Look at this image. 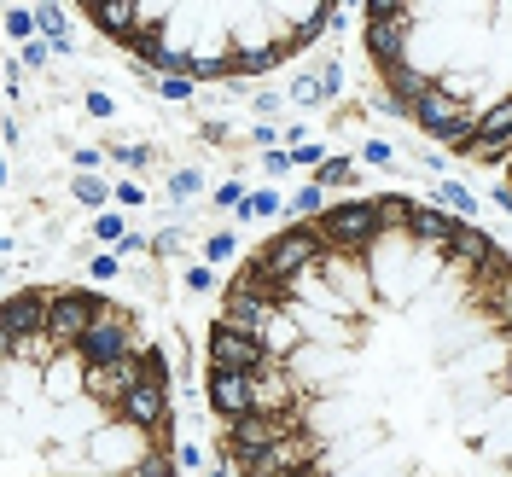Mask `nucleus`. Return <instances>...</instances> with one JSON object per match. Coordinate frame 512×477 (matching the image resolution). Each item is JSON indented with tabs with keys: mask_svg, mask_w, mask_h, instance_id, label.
Masks as SVG:
<instances>
[{
	"mask_svg": "<svg viewBox=\"0 0 512 477\" xmlns=\"http://www.w3.org/2000/svg\"><path fill=\"white\" fill-rule=\"evenodd\" d=\"M76 198L99 204V198H105V181H94V175H76Z\"/></svg>",
	"mask_w": 512,
	"mask_h": 477,
	"instance_id": "obj_29",
	"label": "nucleus"
},
{
	"mask_svg": "<svg viewBox=\"0 0 512 477\" xmlns=\"http://www.w3.org/2000/svg\"><path fill=\"white\" fill-rule=\"evenodd\" d=\"M384 82H390V105H396V111H419L425 99L437 94V82H431V76H419L414 64H396V70H384Z\"/></svg>",
	"mask_w": 512,
	"mask_h": 477,
	"instance_id": "obj_14",
	"label": "nucleus"
},
{
	"mask_svg": "<svg viewBox=\"0 0 512 477\" xmlns=\"http://www.w3.org/2000/svg\"><path fill=\"white\" fill-rule=\"evenodd\" d=\"M94 24L105 35L128 41V47H134V35L146 30V24H140V6H128V0H105V6H94Z\"/></svg>",
	"mask_w": 512,
	"mask_h": 477,
	"instance_id": "obj_16",
	"label": "nucleus"
},
{
	"mask_svg": "<svg viewBox=\"0 0 512 477\" xmlns=\"http://www.w3.org/2000/svg\"><path fill=\"white\" fill-rule=\"evenodd\" d=\"M163 94H169V99H187L192 82H187V76H169V82H163Z\"/></svg>",
	"mask_w": 512,
	"mask_h": 477,
	"instance_id": "obj_34",
	"label": "nucleus"
},
{
	"mask_svg": "<svg viewBox=\"0 0 512 477\" xmlns=\"http://www.w3.org/2000/svg\"><path fill=\"white\" fill-rule=\"evenodd\" d=\"M117 414L128 419V425H152V431H163L169 425V402H163V379H146L134 384L123 402H117Z\"/></svg>",
	"mask_w": 512,
	"mask_h": 477,
	"instance_id": "obj_11",
	"label": "nucleus"
},
{
	"mask_svg": "<svg viewBox=\"0 0 512 477\" xmlns=\"http://www.w3.org/2000/svg\"><path fill=\"white\" fill-rule=\"evenodd\" d=\"M6 30L30 41V30H35V12H30V6H12V12H6Z\"/></svg>",
	"mask_w": 512,
	"mask_h": 477,
	"instance_id": "obj_23",
	"label": "nucleus"
},
{
	"mask_svg": "<svg viewBox=\"0 0 512 477\" xmlns=\"http://www.w3.org/2000/svg\"><path fill=\"white\" fill-rule=\"evenodd\" d=\"M460 152H466V158H478V163H501L512 152V134H472Z\"/></svg>",
	"mask_w": 512,
	"mask_h": 477,
	"instance_id": "obj_18",
	"label": "nucleus"
},
{
	"mask_svg": "<svg viewBox=\"0 0 512 477\" xmlns=\"http://www.w3.org/2000/svg\"><path fill=\"white\" fill-rule=\"evenodd\" d=\"M320 239L332 245V251H361V245H373L384 233V216H379V204H332L326 216H320Z\"/></svg>",
	"mask_w": 512,
	"mask_h": 477,
	"instance_id": "obj_2",
	"label": "nucleus"
},
{
	"mask_svg": "<svg viewBox=\"0 0 512 477\" xmlns=\"http://www.w3.org/2000/svg\"><path fill=\"white\" fill-rule=\"evenodd\" d=\"M414 117H419L425 128H431L437 140H448V146H466V140L478 134V111H466V105H460V99H448L443 88H437V94L425 99V105H419Z\"/></svg>",
	"mask_w": 512,
	"mask_h": 477,
	"instance_id": "obj_8",
	"label": "nucleus"
},
{
	"mask_svg": "<svg viewBox=\"0 0 512 477\" xmlns=\"http://www.w3.org/2000/svg\"><path fill=\"white\" fill-rule=\"evenodd\" d=\"M35 18H41V30L53 35V41H64V6H41Z\"/></svg>",
	"mask_w": 512,
	"mask_h": 477,
	"instance_id": "obj_24",
	"label": "nucleus"
},
{
	"mask_svg": "<svg viewBox=\"0 0 512 477\" xmlns=\"http://www.w3.org/2000/svg\"><path fill=\"white\" fill-rule=\"evenodd\" d=\"M128 350H140V338L128 332V320H123V315H105L94 332L76 344V361H82V367H105V361H123Z\"/></svg>",
	"mask_w": 512,
	"mask_h": 477,
	"instance_id": "obj_9",
	"label": "nucleus"
},
{
	"mask_svg": "<svg viewBox=\"0 0 512 477\" xmlns=\"http://www.w3.org/2000/svg\"><path fill=\"white\" fill-rule=\"evenodd\" d=\"M320 88H326V94H338V88H344V70H338V64H326V70H320Z\"/></svg>",
	"mask_w": 512,
	"mask_h": 477,
	"instance_id": "obj_32",
	"label": "nucleus"
},
{
	"mask_svg": "<svg viewBox=\"0 0 512 477\" xmlns=\"http://www.w3.org/2000/svg\"><path fill=\"white\" fill-rule=\"evenodd\" d=\"M262 169H268V175H286V169H291V152H268V158H262Z\"/></svg>",
	"mask_w": 512,
	"mask_h": 477,
	"instance_id": "obj_33",
	"label": "nucleus"
},
{
	"mask_svg": "<svg viewBox=\"0 0 512 477\" xmlns=\"http://www.w3.org/2000/svg\"><path fill=\"white\" fill-rule=\"evenodd\" d=\"M204 350H210V367L216 373H262L268 367V355H262V344H256L251 332H233L222 320L210 326V344Z\"/></svg>",
	"mask_w": 512,
	"mask_h": 477,
	"instance_id": "obj_7",
	"label": "nucleus"
},
{
	"mask_svg": "<svg viewBox=\"0 0 512 477\" xmlns=\"http://www.w3.org/2000/svg\"><path fill=\"white\" fill-rule=\"evenodd\" d=\"M408 233H414L419 245L437 251V245H454V239H460V222L443 216V210H431V204H414V210H408Z\"/></svg>",
	"mask_w": 512,
	"mask_h": 477,
	"instance_id": "obj_15",
	"label": "nucleus"
},
{
	"mask_svg": "<svg viewBox=\"0 0 512 477\" xmlns=\"http://www.w3.org/2000/svg\"><path fill=\"white\" fill-rule=\"evenodd\" d=\"M361 158H367V163H390V146H384V140H373V146H367Z\"/></svg>",
	"mask_w": 512,
	"mask_h": 477,
	"instance_id": "obj_38",
	"label": "nucleus"
},
{
	"mask_svg": "<svg viewBox=\"0 0 512 477\" xmlns=\"http://www.w3.org/2000/svg\"><path fill=\"white\" fill-rule=\"evenodd\" d=\"M274 210H280V198H274V192H256V198H245L239 216H274Z\"/></svg>",
	"mask_w": 512,
	"mask_h": 477,
	"instance_id": "obj_25",
	"label": "nucleus"
},
{
	"mask_svg": "<svg viewBox=\"0 0 512 477\" xmlns=\"http://www.w3.org/2000/svg\"><path fill=\"white\" fill-rule=\"evenodd\" d=\"M280 437H291L286 414H262V408H256V414L227 425V454H233V448H268V443H280Z\"/></svg>",
	"mask_w": 512,
	"mask_h": 477,
	"instance_id": "obj_12",
	"label": "nucleus"
},
{
	"mask_svg": "<svg viewBox=\"0 0 512 477\" xmlns=\"http://www.w3.org/2000/svg\"><path fill=\"white\" fill-rule=\"evenodd\" d=\"M111 315L105 303H99L94 291H53V315H47V344H64V350H76L88 332H94L99 320Z\"/></svg>",
	"mask_w": 512,
	"mask_h": 477,
	"instance_id": "obj_1",
	"label": "nucleus"
},
{
	"mask_svg": "<svg viewBox=\"0 0 512 477\" xmlns=\"http://www.w3.org/2000/svg\"><path fill=\"white\" fill-rule=\"evenodd\" d=\"M222 326H233V332H251V338H262V326L274 320V309L268 303H256V297H245V291H233L227 286V297H222Z\"/></svg>",
	"mask_w": 512,
	"mask_h": 477,
	"instance_id": "obj_13",
	"label": "nucleus"
},
{
	"mask_svg": "<svg viewBox=\"0 0 512 477\" xmlns=\"http://www.w3.org/2000/svg\"><path fill=\"white\" fill-rule=\"evenodd\" d=\"M280 53H286V47H280V41H262V47H239V70H268V64L280 59Z\"/></svg>",
	"mask_w": 512,
	"mask_h": 477,
	"instance_id": "obj_19",
	"label": "nucleus"
},
{
	"mask_svg": "<svg viewBox=\"0 0 512 477\" xmlns=\"http://www.w3.org/2000/svg\"><path fill=\"white\" fill-rule=\"evenodd\" d=\"M338 181H350V163H344V158H326L315 169V187H338Z\"/></svg>",
	"mask_w": 512,
	"mask_h": 477,
	"instance_id": "obj_22",
	"label": "nucleus"
},
{
	"mask_svg": "<svg viewBox=\"0 0 512 477\" xmlns=\"http://www.w3.org/2000/svg\"><path fill=\"white\" fill-rule=\"evenodd\" d=\"M47 315H53V291H18L6 297V315H0V332L6 344H30V338H47Z\"/></svg>",
	"mask_w": 512,
	"mask_h": 477,
	"instance_id": "obj_6",
	"label": "nucleus"
},
{
	"mask_svg": "<svg viewBox=\"0 0 512 477\" xmlns=\"http://www.w3.org/2000/svg\"><path fill=\"white\" fill-rule=\"evenodd\" d=\"M152 379V350L140 344V350H128L123 361H105V367H82V390L99 396V402H123L134 384Z\"/></svg>",
	"mask_w": 512,
	"mask_h": 477,
	"instance_id": "obj_5",
	"label": "nucleus"
},
{
	"mask_svg": "<svg viewBox=\"0 0 512 477\" xmlns=\"http://www.w3.org/2000/svg\"><path fill=\"white\" fill-rule=\"evenodd\" d=\"M437 192H443V198H448V204H454V210H460V216L472 210V192H466V187H454V181H443V187H437Z\"/></svg>",
	"mask_w": 512,
	"mask_h": 477,
	"instance_id": "obj_28",
	"label": "nucleus"
},
{
	"mask_svg": "<svg viewBox=\"0 0 512 477\" xmlns=\"http://www.w3.org/2000/svg\"><path fill=\"white\" fill-rule=\"evenodd\" d=\"M320 245H326V239H320V227H315V222H303V227H286L280 239H268V245L256 251V262H262L274 280H286V286H291V274H303L315 256H326Z\"/></svg>",
	"mask_w": 512,
	"mask_h": 477,
	"instance_id": "obj_3",
	"label": "nucleus"
},
{
	"mask_svg": "<svg viewBox=\"0 0 512 477\" xmlns=\"http://www.w3.org/2000/svg\"><path fill=\"white\" fill-rule=\"evenodd\" d=\"M216 198H222L227 210H245V192H239V181H227V187L216 192Z\"/></svg>",
	"mask_w": 512,
	"mask_h": 477,
	"instance_id": "obj_31",
	"label": "nucleus"
},
{
	"mask_svg": "<svg viewBox=\"0 0 512 477\" xmlns=\"http://www.w3.org/2000/svg\"><path fill=\"white\" fill-rule=\"evenodd\" d=\"M495 320H501V326L512 332V280H507L501 291H495Z\"/></svg>",
	"mask_w": 512,
	"mask_h": 477,
	"instance_id": "obj_27",
	"label": "nucleus"
},
{
	"mask_svg": "<svg viewBox=\"0 0 512 477\" xmlns=\"http://www.w3.org/2000/svg\"><path fill=\"white\" fill-rule=\"evenodd\" d=\"M169 187H175L181 198H187V192H198V187H204V175H198V169H175V175H169Z\"/></svg>",
	"mask_w": 512,
	"mask_h": 477,
	"instance_id": "obj_26",
	"label": "nucleus"
},
{
	"mask_svg": "<svg viewBox=\"0 0 512 477\" xmlns=\"http://www.w3.org/2000/svg\"><path fill=\"white\" fill-rule=\"evenodd\" d=\"M134 477H175V460H169L163 448H146V454L134 460Z\"/></svg>",
	"mask_w": 512,
	"mask_h": 477,
	"instance_id": "obj_20",
	"label": "nucleus"
},
{
	"mask_svg": "<svg viewBox=\"0 0 512 477\" xmlns=\"http://www.w3.org/2000/svg\"><path fill=\"white\" fill-rule=\"evenodd\" d=\"M291 477H320V466H309V472H291Z\"/></svg>",
	"mask_w": 512,
	"mask_h": 477,
	"instance_id": "obj_39",
	"label": "nucleus"
},
{
	"mask_svg": "<svg viewBox=\"0 0 512 477\" xmlns=\"http://www.w3.org/2000/svg\"><path fill=\"white\" fill-rule=\"evenodd\" d=\"M204 256H210V262H227V256H233V239H227V233H216V239H210V251H204Z\"/></svg>",
	"mask_w": 512,
	"mask_h": 477,
	"instance_id": "obj_30",
	"label": "nucleus"
},
{
	"mask_svg": "<svg viewBox=\"0 0 512 477\" xmlns=\"http://www.w3.org/2000/svg\"><path fill=\"white\" fill-rule=\"evenodd\" d=\"M291 99H297V105H320V99H326L320 76H297V82H291Z\"/></svg>",
	"mask_w": 512,
	"mask_h": 477,
	"instance_id": "obj_21",
	"label": "nucleus"
},
{
	"mask_svg": "<svg viewBox=\"0 0 512 477\" xmlns=\"http://www.w3.org/2000/svg\"><path fill=\"white\" fill-rule=\"evenodd\" d=\"M47 53H53L47 41H24V64H41V59H47Z\"/></svg>",
	"mask_w": 512,
	"mask_h": 477,
	"instance_id": "obj_35",
	"label": "nucleus"
},
{
	"mask_svg": "<svg viewBox=\"0 0 512 477\" xmlns=\"http://www.w3.org/2000/svg\"><path fill=\"white\" fill-rule=\"evenodd\" d=\"M297 210H320V187H303V192H297Z\"/></svg>",
	"mask_w": 512,
	"mask_h": 477,
	"instance_id": "obj_37",
	"label": "nucleus"
},
{
	"mask_svg": "<svg viewBox=\"0 0 512 477\" xmlns=\"http://www.w3.org/2000/svg\"><path fill=\"white\" fill-rule=\"evenodd\" d=\"M210 408H216L227 425L256 414V373H216V367H210Z\"/></svg>",
	"mask_w": 512,
	"mask_h": 477,
	"instance_id": "obj_10",
	"label": "nucleus"
},
{
	"mask_svg": "<svg viewBox=\"0 0 512 477\" xmlns=\"http://www.w3.org/2000/svg\"><path fill=\"white\" fill-rule=\"evenodd\" d=\"M326 18H332V6H303V12H297V24H291V35H286V47L315 41V35L326 30ZM332 24H338V18H332Z\"/></svg>",
	"mask_w": 512,
	"mask_h": 477,
	"instance_id": "obj_17",
	"label": "nucleus"
},
{
	"mask_svg": "<svg viewBox=\"0 0 512 477\" xmlns=\"http://www.w3.org/2000/svg\"><path fill=\"white\" fill-rule=\"evenodd\" d=\"M227 460L239 466V477H291V472L315 466V454H309L303 437H280V443H268V448H233Z\"/></svg>",
	"mask_w": 512,
	"mask_h": 477,
	"instance_id": "obj_4",
	"label": "nucleus"
},
{
	"mask_svg": "<svg viewBox=\"0 0 512 477\" xmlns=\"http://www.w3.org/2000/svg\"><path fill=\"white\" fill-rule=\"evenodd\" d=\"M117 274V256H94V280H111Z\"/></svg>",
	"mask_w": 512,
	"mask_h": 477,
	"instance_id": "obj_36",
	"label": "nucleus"
}]
</instances>
